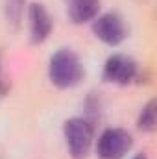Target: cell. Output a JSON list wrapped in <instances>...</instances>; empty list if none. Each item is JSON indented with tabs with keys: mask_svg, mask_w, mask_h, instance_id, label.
I'll use <instances>...</instances> for the list:
<instances>
[{
	"mask_svg": "<svg viewBox=\"0 0 157 159\" xmlns=\"http://www.w3.org/2000/svg\"><path fill=\"white\" fill-rule=\"evenodd\" d=\"M48 74L54 85L67 89V87H74L79 83V80L83 78V67H81L79 57L72 50L63 48L52 56Z\"/></svg>",
	"mask_w": 157,
	"mask_h": 159,
	"instance_id": "1",
	"label": "cell"
},
{
	"mask_svg": "<svg viewBox=\"0 0 157 159\" xmlns=\"http://www.w3.org/2000/svg\"><path fill=\"white\" fill-rule=\"evenodd\" d=\"M131 135L122 128H109L98 139V156L102 159H122L131 148Z\"/></svg>",
	"mask_w": 157,
	"mask_h": 159,
	"instance_id": "3",
	"label": "cell"
},
{
	"mask_svg": "<svg viewBox=\"0 0 157 159\" xmlns=\"http://www.w3.org/2000/svg\"><path fill=\"white\" fill-rule=\"evenodd\" d=\"M24 2L26 0H4V11L6 19L13 28H19L22 15H24Z\"/></svg>",
	"mask_w": 157,
	"mask_h": 159,
	"instance_id": "8",
	"label": "cell"
},
{
	"mask_svg": "<svg viewBox=\"0 0 157 159\" xmlns=\"http://www.w3.org/2000/svg\"><path fill=\"white\" fill-rule=\"evenodd\" d=\"M92 32L105 44H118L126 37V24L117 13H105L92 22Z\"/></svg>",
	"mask_w": 157,
	"mask_h": 159,
	"instance_id": "5",
	"label": "cell"
},
{
	"mask_svg": "<svg viewBox=\"0 0 157 159\" xmlns=\"http://www.w3.org/2000/svg\"><path fill=\"white\" fill-rule=\"evenodd\" d=\"M139 128L144 131H154V128H155V100L148 102L142 107V113L139 117Z\"/></svg>",
	"mask_w": 157,
	"mask_h": 159,
	"instance_id": "9",
	"label": "cell"
},
{
	"mask_svg": "<svg viewBox=\"0 0 157 159\" xmlns=\"http://www.w3.org/2000/svg\"><path fill=\"white\" fill-rule=\"evenodd\" d=\"M9 80L6 76V72H4V61H2V52H0V98H4L6 94H7V91H9Z\"/></svg>",
	"mask_w": 157,
	"mask_h": 159,
	"instance_id": "10",
	"label": "cell"
},
{
	"mask_svg": "<svg viewBox=\"0 0 157 159\" xmlns=\"http://www.w3.org/2000/svg\"><path fill=\"white\" fill-rule=\"evenodd\" d=\"M28 17H30V32L34 43L44 41L52 32V19L46 7L43 4H32L28 9Z\"/></svg>",
	"mask_w": 157,
	"mask_h": 159,
	"instance_id": "6",
	"label": "cell"
},
{
	"mask_svg": "<svg viewBox=\"0 0 157 159\" xmlns=\"http://www.w3.org/2000/svg\"><path fill=\"white\" fill-rule=\"evenodd\" d=\"M133 159H146V156H144V154H139V156H135Z\"/></svg>",
	"mask_w": 157,
	"mask_h": 159,
	"instance_id": "11",
	"label": "cell"
},
{
	"mask_svg": "<svg viewBox=\"0 0 157 159\" xmlns=\"http://www.w3.org/2000/svg\"><path fill=\"white\" fill-rule=\"evenodd\" d=\"M100 9L98 0H69L67 13L74 24H83L89 20H94Z\"/></svg>",
	"mask_w": 157,
	"mask_h": 159,
	"instance_id": "7",
	"label": "cell"
},
{
	"mask_svg": "<svg viewBox=\"0 0 157 159\" xmlns=\"http://www.w3.org/2000/svg\"><path fill=\"white\" fill-rule=\"evenodd\" d=\"M139 67L135 63V59H131L129 56L124 54H115L105 61L104 67V76L107 81H113L118 85H128L137 78Z\"/></svg>",
	"mask_w": 157,
	"mask_h": 159,
	"instance_id": "4",
	"label": "cell"
},
{
	"mask_svg": "<svg viewBox=\"0 0 157 159\" xmlns=\"http://www.w3.org/2000/svg\"><path fill=\"white\" fill-rule=\"evenodd\" d=\"M65 139H67V146L69 152L74 159H85L89 154V148L92 144V137H94V129L92 124L87 122L85 119H70L65 122L63 128Z\"/></svg>",
	"mask_w": 157,
	"mask_h": 159,
	"instance_id": "2",
	"label": "cell"
},
{
	"mask_svg": "<svg viewBox=\"0 0 157 159\" xmlns=\"http://www.w3.org/2000/svg\"><path fill=\"white\" fill-rule=\"evenodd\" d=\"M0 159H4V157H2V154H0Z\"/></svg>",
	"mask_w": 157,
	"mask_h": 159,
	"instance_id": "12",
	"label": "cell"
}]
</instances>
